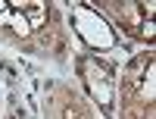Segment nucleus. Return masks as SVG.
Masks as SVG:
<instances>
[{
	"label": "nucleus",
	"instance_id": "2",
	"mask_svg": "<svg viewBox=\"0 0 156 119\" xmlns=\"http://www.w3.org/2000/svg\"><path fill=\"white\" fill-rule=\"evenodd\" d=\"M90 91L100 97V103H109V97H112V94H109V88L103 85V82H94V78H90Z\"/></svg>",
	"mask_w": 156,
	"mask_h": 119
},
{
	"label": "nucleus",
	"instance_id": "1",
	"mask_svg": "<svg viewBox=\"0 0 156 119\" xmlns=\"http://www.w3.org/2000/svg\"><path fill=\"white\" fill-rule=\"evenodd\" d=\"M22 16L28 19V25H31V22H41V19H44V6H41V3H34V6H25V9H22Z\"/></svg>",
	"mask_w": 156,
	"mask_h": 119
}]
</instances>
